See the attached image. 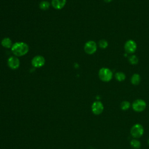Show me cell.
I'll return each mask as SVG.
<instances>
[{
    "instance_id": "7a4b0ae2",
    "label": "cell",
    "mask_w": 149,
    "mask_h": 149,
    "mask_svg": "<svg viewBox=\"0 0 149 149\" xmlns=\"http://www.w3.org/2000/svg\"><path fill=\"white\" fill-rule=\"evenodd\" d=\"M112 72L107 68H102L99 70L98 77L102 81H109L112 79Z\"/></svg>"
},
{
    "instance_id": "30bf717a",
    "label": "cell",
    "mask_w": 149,
    "mask_h": 149,
    "mask_svg": "<svg viewBox=\"0 0 149 149\" xmlns=\"http://www.w3.org/2000/svg\"><path fill=\"white\" fill-rule=\"evenodd\" d=\"M66 3V0H52L51 4L54 8L56 9H62Z\"/></svg>"
},
{
    "instance_id": "3957f363",
    "label": "cell",
    "mask_w": 149,
    "mask_h": 149,
    "mask_svg": "<svg viewBox=\"0 0 149 149\" xmlns=\"http://www.w3.org/2000/svg\"><path fill=\"white\" fill-rule=\"evenodd\" d=\"M144 131L143 126L141 124L136 123L131 127L130 134L133 137L138 139L143 136Z\"/></svg>"
},
{
    "instance_id": "6da1fadb",
    "label": "cell",
    "mask_w": 149,
    "mask_h": 149,
    "mask_svg": "<svg viewBox=\"0 0 149 149\" xmlns=\"http://www.w3.org/2000/svg\"><path fill=\"white\" fill-rule=\"evenodd\" d=\"M29 51V45L24 42L14 43L11 47V51L16 56H22L26 55Z\"/></svg>"
},
{
    "instance_id": "8992f818",
    "label": "cell",
    "mask_w": 149,
    "mask_h": 149,
    "mask_svg": "<svg viewBox=\"0 0 149 149\" xmlns=\"http://www.w3.org/2000/svg\"><path fill=\"white\" fill-rule=\"evenodd\" d=\"M124 49L126 53L133 54L137 49L136 42L133 40H128L124 45Z\"/></svg>"
},
{
    "instance_id": "8fae6325",
    "label": "cell",
    "mask_w": 149,
    "mask_h": 149,
    "mask_svg": "<svg viewBox=\"0 0 149 149\" xmlns=\"http://www.w3.org/2000/svg\"><path fill=\"white\" fill-rule=\"evenodd\" d=\"M1 45L5 48H11L13 44L12 40L9 37H5L1 41Z\"/></svg>"
},
{
    "instance_id": "4fadbf2b",
    "label": "cell",
    "mask_w": 149,
    "mask_h": 149,
    "mask_svg": "<svg viewBox=\"0 0 149 149\" xmlns=\"http://www.w3.org/2000/svg\"><path fill=\"white\" fill-rule=\"evenodd\" d=\"M130 144L132 148L133 149H139L141 146L140 141L136 139H132L130 142Z\"/></svg>"
},
{
    "instance_id": "5b68a950",
    "label": "cell",
    "mask_w": 149,
    "mask_h": 149,
    "mask_svg": "<svg viewBox=\"0 0 149 149\" xmlns=\"http://www.w3.org/2000/svg\"><path fill=\"white\" fill-rule=\"evenodd\" d=\"M97 49V45L95 41L90 40L85 43L84 46V50L85 52L88 55L94 54Z\"/></svg>"
},
{
    "instance_id": "d6986e66",
    "label": "cell",
    "mask_w": 149,
    "mask_h": 149,
    "mask_svg": "<svg viewBox=\"0 0 149 149\" xmlns=\"http://www.w3.org/2000/svg\"><path fill=\"white\" fill-rule=\"evenodd\" d=\"M112 1V0H104V1L105 2H106V3H109V2H111Z\"/></svg>"
},
{
    "instance_id": "2e32d148",
    "label": "cell",
    "mask_w": 149,
    "mask_h": 149,
    "mask_svg": "<svg viewBox=\"0 0 149 149\" xmlns=\"http://www.w3.org/2000/svg\"><path fill=\"white\" fill-rule=\"evenodd\" d=\"M120 107L123 111H126L129 109V108L130 107V104L127 101H123L121 102Z\"/></svg>"
},
{
    "instance_id": "277c9868",
    "label": "cell",
    "mask_w": 149,
    "mask_h": 149,
    "mask_svg": "<svg viewBox=\"0 0 149 149\" xmlns=\"http://www.w3.org/2000/svg\"><path fill=\"white\" fill-rule=\"evenodd\" d=\"M133 109L137 112H141L143 111L147 106L146 102L142 99H137L132 103Z\"/></svg>"
},
{
    "instance_id": "5bb4252c",
    "label": "cell",
    "mask_w": 149,
    "mask_h": 149,
    "mask_svg": "<svg viewBox=\"0 0 149 149\" xmlns=\"http://www.w3.org/2000/svg\"><path fill=\"white\" fill-rule=\"evenodd\" d=\"M115 77L118 81H123L126 79V75L122 72H118L115 73Z\"/></svg>"
},
{
    "instance_id": "ac0fdd59",
    "label": "cell",
    "mask_w": 149,
    "mask_h": 149,
    "mask_svg": "<svg viewBox=\"0 0 149 149\" xmlns=\"http://www.w3.org/2000/svg\"><path fill=\"white\" fill-rule=\"evenodd\" d=\"M98 45L101 48L105 49L108 47V43L107 40H105L104 39H102L98 41Z\"/></svg>"
},
{
    "instance_id": "9c48e42d",
    "label": "cell",
    "mask_w": 149,
    "mask_h": 149,
    "mask_svg": "<svg viewBox=\"0 0 149 149\" xmlns=\"http://www.w3.org/2000/svg\"><path fill=\"white\" fill-rule=\"evenodd\" d=\"M7 63L8 66L13 70L17 69L20 66V61L16 56H12L8 58Z\"/></svg>"
},
{
    "instance_id": "7c38bea8",
    "label": "cell",
    "mask_w": 149,
    "mask_h": 149,
    "mask_svg": "<svg viewBox=\"0 0 149 149\" xmlns=\"http://www.w3.org/2000/svg\"><path fill=\"white\" fill-rule=\"evenodd\" d=\"M140 80H141V78H140V76L137 74V73H134L133 74L130 79V82L132 84L136 86L138 85L140 83Z\"/></svg>"
},
{
    "instance_id": "ffe728a7",
    "label": "cell",
    "mask_w": 149,
    "mask_h": 149,
    "mask_svg": "<svg viewBox=\"0 0 149 149\" xmlns=\"http://www.w3.org/2000/svg\"><path fill=\"white\" fill-rule=\"evenodd\" d=\"M147 143H148V144H149V138L148 139V141H147Z\"/></svg>"
},
{
    "instance_id": "e0dca14e",
    "label": "cell",
    "mask_w": 149,
    "mask_h": 149,
    "mask_svg": "<svg viewBox=\"0 0 149 149\" xmlns=\"http://www.w3.org/2000/svg\"><path fill=\"white\" fill-rule=\"evenodd\" d=\"M129 62L132 65H136L139 62V59L136 55H131L130 56H129Z\"/></svg>"
},
{
    "instance_id": "ba28073f",
    "label": "cell",
    "mask_w": 149,
    "mask_h": 149,
    "mask_svg": "<svg viewBox=\"0 0 149 149\" xmlns=\"http://www.w3.org/2000/svg\"><path fill=\"white\" fill-rule=\"evenodd\" d=\"M104 110V105L101 101H97L94 102L91 105V111L95 115L101 114Z\"/></svg>"
},
{
    "instance_id": "52a82bcc",
    "label": "cell",
    "mask_w": 149,
    "mask_h": 149,
    "mask_svg": "<svg viewBox=\"0 0 149 149\" xmlns=\"http://www.w3.org/2000/svg\"><path fill=\"white\" fill-rule=\"evenodd\" d=\"M45 58L41 55H37L31 60V65L34 68H39L43 66L45 64Z\"/></svg>"
},
{
    "instance_id": "9a60e30c",
    "label": "cell",
    "mask_w": 149,
    "mask_h": 149,
    "mask_svg": "<svg viewBox=\"0 0 149 149\" xmlns=\"http://www.w3.org/2000/svg\"><path fill=\"white\" fill-rule=\"evenodd\" d=\"M39 6L41 9L45 10L49 8V3L47 1H42L40 3Z\"/></svg>"
}]
</instances>
